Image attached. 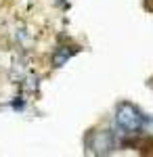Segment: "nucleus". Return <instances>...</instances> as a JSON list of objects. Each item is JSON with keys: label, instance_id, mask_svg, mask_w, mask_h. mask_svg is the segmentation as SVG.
<instances>
[{"label": "nucleus", "instance_id": "1", "mask_svg": "<svg viewBox=\"0 0 153 157\" xmlns=\"http://www.w3.org/2000/svg\"><path fill=\"white\" fill-rule=\"evenodd\" d=\"M113 121H116V128L122 134H136L139 130H143L145 117L141 115V111L134 107L132 103L124 101V103H120L118 107H116Z\"/></svg>", "mask_w": 153, "mask_h": 157}, {"label": "nucleus", "instance_id": "2", "mask_svg": "<svg viewBox=\"0 0 153 157\" xmlns=\"http://www.w3.org/2000/svg\"><path fill=\"white\" fill-rule=\"evenodd\" d=\"M90 151L96 155H103V153H111L116 149V136L109 130H101V132H94L90 138Z\"/></svg>", "mask_w": 153, "mask_h": 157}]
</instances>
